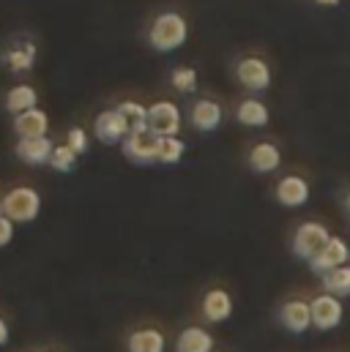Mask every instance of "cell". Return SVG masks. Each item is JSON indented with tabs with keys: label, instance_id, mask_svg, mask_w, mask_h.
I'll return each instance as SVG.
<instances>
[{
	"label": "cell",
	"instance_id": "6da1fadb",
	"mask_svg": "<svg viewBox=\"0 0 350 352\" xmlns=\"http://www.w3.org/2000/svg\"><path fill=\"white\" fill-rule=\"evenodd\" d=\"M189 36V28H186V19L175 11H165L154 19L151 25V33H148V41L156 52H173L178 50Z\"/></svg>",
	"mask_w": 350,
	"mask_h": 352
},
{
	"label": "cell",
	"instance_id": "7a4b0ae2",
	"mask_svg": "<svg viewBox=\"0 0 350 352\" xmlns=\"http://www.w3.org/2000/svg\"><path fill=\"white\" fill-rule=\"evenodd\" d=\"M3 216L11 219L14 224H28L41 213V194L30 186H17L0 199Z\"/></svg>",
	"mask_w": 350,
	"mask_h": 352
},
{
	"label": "cell",
	"instance_id": "3957f363",
	"mask_svg": "<svg viewBox=\"0 0 350 352\" xmlns=\"http://www.w3.org/2000/svg\"><path fill=\"white\" fill-rule=\"evenodd\" d=\"M329 238L331 235L320 221H304L293 235V254L298 260H309L312 263L318 257V252L329 243Z\"/></svg>",
	"mask_w": 350,
	"mask_h": 352
},
{
	"label": "cell",
	"instance_id": "277c9868",
	"mask_svg": "<svg viewBox=\"0 0 350 352\" xmlns=\"http://www.w3.org/2000/svg\"><path fill=\"white\" fill-rule=\"evenodd\" d=\"M181 109L175 107L173 101H156L148 107V131L156 137H178L181 131Z\"/></svg>",
	"mask_w": 350,
	"mask_h": 352
},
{
	"label": "cell",
	"instance_id": "5b68a950",
	"mask_svg": "<svg viewBox=\"0 0 350 352\" xmlns=\"http://www.w3.org/2000/svg\"><path fill=\"white\" fill-rule=\"evenodd\" d=\"M309 311H312V328H318V331H334L342 322V317H345L342 300L334 298V295H329V292L312 298Z\"/></svg>",
	"mask_w": 350,
	"mask_h": 352
},
{
	"label": "cell",
	"instance_id": "8992f818",
	"mask_svg": "<svg viewBox=\"0 0 350 352\" xmlns=\"http://www.w3.org/2000/svg\"><path fill=\"white\" fill-rule=\"evenodd\" d=\"M123 156L134 164H154L159 153V137L151 131H129V137L121 142Z\"/></svg>",
	"mask_w": 350,
	"mask_h": 352
},
{
	"label": "cell",
	"instance_id": "52a82bcc",
	"mask_svg": "<svg viewBox=\"0 0 350 352\" xmlns=\"http://www.w3.org/2000/svg\"><path fill=\"white\" fill-rule=\"evenodd\" d=\"M93 131L99 137V142L104 145H118L129 137V120L118 112V109H104L96 115V123H93Z\"/></svg>",
	"mask_w": 350,
	"mask_h": 352
},
{
	"label": "cell",
	"instance_id": "ba28073f",
	"mask_svg": "<svg viewBox=\"0 0 350 352\" xmlns=\"http://www.w3.org/2000/svg\"><path fill=\"white\" fill-rule=\"evenodd\" d=\"M236 77H238V82L244 88L252 90V93H260V90H265L271 85V69H268V63L262 58H255V55L238 60Z\"/></svg>",
	"mask_w": 350,
	"mask_h": 352
},
{
	"label": "cell",
	"instance_id": "9c48e42d",
	"mask_svg": "<svg viewBox=\"0 0 350 352\" xmlns=\"http://www.w3.org/2000/svg\"><path fill=\"white\" fill-rule=\"evenodd\" d=\"M350 260V246L342 241V238H329V243L318 252V257L312 260V270L315 273H320V276H326V273H331V270H337V267H342V265H348Z\"/></svg>",
	"mask_w": 350,
	"mask_h": 352
},
{
	"label": "cell",
	"instance_id": "30bf717a",
	"mask_svg": "<svg viewBox=\"0 0 350 352\" xmlns=\"http://www.w3.org/2000/svg\"><path fill=\"white\" fill-rule=\"evenodd\" d=\"M14 131L19 140H36V137H47L50 131V118L44 109L33 107L28 112H19L14 115Z\"/></svg>",
	"mask_w": 350,
	"mask_h": 352
},
{
	"label": "cell",
	"instance_id": "8fae6325",
	"mask_svg": "<svg viewBox=\"0 0 350 352\" xmlns=\"http://www.w3.org/2000/svg\"><path fill=\"white\" fill-rule=\"evenodd\" d=\"M52 151H55V145H52V140H50V137L19 140V142H17V148H14L17 159H19V162H25V164H30V167H41V164H50V159H52Z\"/></svg>",
	"mask_w": 350,
	"mask_h": 352
},
{
	"label": "cell",
	"instance_id": "7c38bea8",
	"mask_svg": "<svg viewBox=\"0 0 350 352\" xmlns=\"http://www.w3.org/2000/svg\"><path fill=\"white\" fill-rule=\"evenodd\" d=\"M309 199V183L298 175H285L276 183V202L285 208H301Z\"/></svg>",
	"mask_w": 350,
	"mask_h": 352
},
{
	"label": "cell",
	"instance_id": "4fadbf2b",
	"mask_svg": "<svg viewBox=\"0 0 350 352\" xmlns=\"http://www.w3.org/2000/svg\"><path fill=\"white\" fill-rule=\"evenodd\" d=\"M279 317H282V325L290 333H307L312 328V311H309V303L307 300H287L282 306Z\"/></svg>",
	"mask_w": 350,
	"mask_h": 352
},
{
	"label": "cell",
	"instance_id": "5bb4252c",
	"mask_svg": "<svg viewBox=\"0 0 350 352\" xmlns=\"http://www.w3.org/2000/svg\"><path fill=\"white\" fill-rule=\"evenodd\" d=\"M233 314V298L227 289H208L203 298V317L208 322H225Z\"/></svg>",
	"mask_w": 350,
	"mask_h": 352
},
{
	"label": "cell",
	"instance_id": "9a60e30c",
	"mask_svg": "<svg viewBox=\"0 0 350 352\" xmlns=\"http://www.w3.org/2000/svg\"><path fill=\"white\" fill-rule=\"evenodd\" d=\"M192 126L197 131H216L222 126V107L214 98H200L192 107Z\"/></svg>",
	"mask_w": 350,
	"mask_h": 352
},
{
	"label": "cell",
	"instance_id": "2e32d148",
	"mask_svg": "<svg viewBox=\"0 0 350 352\" xmlns=\"http://www.w3.org/2000/svg\"><path fill=\"white\" fill-rule=\"evenodd\" d=\"M282 164V151L274 145V142H258L252 145L249 151V167L260 175H268V173H276Z\"/></svg>",
	"mask_w": 350,
	"mask_h": 352
},
{
	"label": "cell",
	"instance_id": "e0dca14e",
	"mask_svg": "<svg viewBox=\"0 0 350 352\" xmlns=\"http://www.w3.org/2000/svg\"><path fill=\"white\" fill-rule=\"evenodd\" d=\"M129 352H165L167 350V339L159 328H140L129 336L126 342Z\"/></svg>",
	"mask_w": 350,
	"mask_h": 352
},
{
	"label": "cell",
	"instance_id": "ac0fdd59",
	"mask_svg": "<svg viewBox=\"0 0 350 352\" xmlns=\"http://www.w3.org/2000/svg\"><path fill=\"white\" fill-rule=\"evenodd\" d=\"M178 352H214V336L205 328H186L181 331L178 342H175Z\"/></svg>",
	"mask_w": 350,
	"mask_h": 352
},
{
	"label": "cell",
	"instance_id": "d6986e66",
	"mask_svg": "<svg viewBox=\"0 0 350 352\" xmlns=\"http://www.w3.org/2000/svg\"><path fill=\"white\" fill-rule=\"evenodd\" d=\"M236 118H238V123H244V126H249V129H260V126H265V123L271 120L268 107L262 104L260 98H247V101H241L238 109H236Z\"/></svg>",
	"mask_w": 350,
	"mask_h": 352
},
{
	"label": "cell",
	"instance_id": "ffe728a7",
	"mask_svg": "<svg viewBox=\"0 0 350 352\" xmlns=\"http://www.w3.org/2000/svg\"><path fill=\"white\" fill-rule=\"evenodd\" d=\"M39 101V93L33 85H14V88L6 93V109L11 115H19V112H28L33 109Z\"/></svg>",
	"mask_w": 350,
	"mask_h": 352
},
{
	"label": "cell",
	"instance_id": "44dd1931",
	"mask_svg": "<svg viewBox=\"0 0 350 352\" xmlns=\"http://www.w3.org/2000/svg\"><path fill=\"white\" fill-rule=\"evenodd\" d=\"M323 289L334 298H350V263L323 276Z\"/></svg>",
	"mask_w": 350,
	"mask_h": 352
},
{
	"label": "cell",
	"instance_id": "7402d4cb",
	"mask_svg": "<svg viewBox=\"0 0 350 352\" xmlns=\"http://www.w3.org/2000/svg\"><path fill=\"white\" fill-rule=\"evenodd\" d=\"M115 109L129 120L132 131H148V107H143L140 101H121Z\"/></svg>",
	"mask_w": 350,
	"mask_h": 352
},
{
	"label": "cell",
	"instance_id": "603a6c76",
	"mask_svg": "<svg viewBox=\"0 0 350 352\" xmlns=\"http://www.w3.org/2000/svg\"><path fill=\"white\" fill-rule=\"evenodd\" d=\"M6 63H8L11 72H17V74L30 72L33 63H36V47H33V44H19V47H14L11 52H6Z\"/></svg>",
	"mask_w": 350,
	"mask_h": 352
},
{
	"label": "cell",
	"instance_id": "cb8c5ba5",
	"mask_svg": "<svg viewBox=\"0 0 350 352\" xmlns=\"http://www.w3.org/2000/svg\"><path fill=\"white\" fill-rule=\"evenodd\" d=\"M186 153V142L181 137H159V153L156 162L162 164H178Z\"/></svg>",
	"mask_w": 350,
	"mask_h": 352
},
{
	"label": "cell",
	"instance_id": "d4e9b609",
	"mask_svg": "<svg viewBox=\"0 0 350 352\" xmlns=\"http://www.w3.org/2000/svg\"><path fill=\"white\" fill-rule=\"evenodd\" d=\"M50 167L55 173H72L77 167V153L69 148V145H55L52 151V159H50Z\"/></svg>",
	"mask_w": 350,
	"mask_h": 352
},
{
	"label": "cell",
	"instance_id": "484cf974",
	"mask_svg": "<svg viewBox=\"0 0 350 352\" xmlns=\"http://www.w3.org/2000/svg\"><path fill=\"white\" fill-rule=\"evenodd\" d=\"M170 82L181 93H194L197 90V72L192 66H178V69H173V74H170Z\"/></svg>",
	"mask_w": 350,
	"mask_h": 352
},
{
	"label": "cell",
	"instance_id": "4316f807",
	"mask_svg": "<svg viewBox=\"0 0 350 352\" xmlns=\"http://www.w3.org/2000/svg\"><path fill=\"white\" fill-rule=\"evenodd\" d=\"M66 145L77 153V156H83L88 151V134L85 129H80V126H74V129H69V134H66Z\"/></svg>",
	"mask_w": 350,
	"mask_h": 352
},
{
	"label": "cell",
	"instance_id": "83f0119b",
	"mask_svg": "<svg viewBox=\"0 0 350 352\" xmlns=\"http://www.w3.org/2000/svg\"><path fill=\"white\" fill-rule=\"evenodd\" d=\"M11 238H14V221H11V219H6V216L0 213V249H3V246H8V243H11Z\"/></svg>",
	"mask_w": 350,
	"mask_h": 352
},
{
	"label": "cell",
	"instance_id": "f1b7e54d",
	"mask_svg": "<svg viewBox=\"0 0 350 352\" xmlns=\"http://www.w3.org/2000/svg\"><path fill=\"white\" fill-rule=\"evenodd\" d=\"M8 339H11V328H8V322L0 317V347H6Z\"/></svg>",
	"mask_w": 350,
	"mask_h": 352
},
{
	"label": "cell",
	"instance_id": "f546056e",
	"mask_svg": "<svg viewBox=\"0 0 350 352\" xmlns=\"http://www.w3.org/2000/svg\"><path fill=\"white\" fill-rule=\"evenodd\" d=\"M318 6H326V8H331V6H340V0H315Z\"/></svg>",
	"mask_w": 350,
	"mask_h": 352
},
{
	"label": "cell",
	"instance_id": "4dcf8cb0",
	"mask_svg": "<svg viewBox=\"0 0 350 352\" xmlns=\"http://www.w3.org/2000/svg\"><path fill=\"white\" fill-rule=\"evenodd\" d=\"M345 205H348V210H350V194H348V199H345Z\"/></svg>",
	"mask_w": 350,
	"mask_h": 352
},
{
	"label": "cell",
	"instance_id": "1f68e13d",
	"mask_svg": "<svg viewBox=\"0 0 350 352\" xmlns=\"http://www.w3.org/2000/svg\"><path fill=\"white\" fill-rule=\"evenodd\" d=\"M52 352H61V350H52Z\"/></svg>",
	"mask_w": 350,
	"mask_h": 352
},
{
	"label": "cell",
	"instance_id": "d6a6232c",
	"mask_svg": "<svg viewBox=\"0 0 350 352\" xmlns=\"http://www.w3.org/2000/svg\"><path fill=\"white\" fill-rule=\"evenodd\" d=\"M214 352H216V350H214Z\"/></svg>",
	"mask_w": 350,
	"mask_h": 352
}]
</instances>
